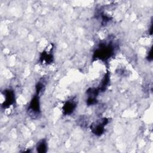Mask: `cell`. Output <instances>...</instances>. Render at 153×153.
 Returning <instances> with one entry per match:
<instances>
[{"label": "cell", "instance_id": "obj_3", "mask_svg": "<svg viewBox=\"0 0 153 153\" xmlns=\"http://www.w3.org/2000/svg\"><path fill=\"white\" fill-rule=\"evenodd\" d=\"M28 111L29 113L33 116H35L39 114L40 112V104L38 95H36L32 99L30 102Z\"/></svg>", "mask_w": 153, "mask_h": 153}, {"label": "cell", "instance_id": "obj_1", "mask_svg": "<svg viewBox=\"0 0 153 153\" xmlns=\"http://www.w3.org/2000/svg\"><path fill=\"white\" fill-rule=\"evenodd\" d=\"M114 53V48L110 44L102 43L94 51V57L102 60H108Z\"/></svg>", "mask_w": 153, "mask_h": 153}, {"label": "cell", "instance_id": "obj_7", "mask_svg": "<svg viewBox=\"0 0 153 153\" xmlns=\"http://www.w3.org/2000/svg\"><path fill=\"white\" fill-rule=\"evenodd\" d=\"M47 143L45 140H41L37 145L36 149L39 152H45L47 151Z\"/></svg>", "mask_w": 153, "mask_h": 153}, {"label": "cell", "instance_id": "obj_5", "mask_svg": "<svg viewBox=\"0 0 153 153\" xmlns=\"http://www.w3.org/2000/svg\"><path fill=\"white\" fill-rule=\"evenodd\" d=\"M75 108H76L75 102L74 100H68L64 104L63 106V113L65 115H69L75 111Z\"/></svg>", "mask_w": 153, "mask_h": 153}, {"label": "cell", "instance_id": "obj_4", "mask_svg": "<svg viewBox=\"0 0 153 153\" xmlns=\"http://www.w3.org/2000/svg\"><path fill=\"white\" fill-rule=\"evenodd\" d=\"M14 93L11 90H6L4 91V97L5 101L3 104V106L5 108L10 106L14 103L15 96Z\"/></svg>", "mask_w": 153, "mask_h": 153}, {"label": "cell", "instance_id": "obj_6", "mask_svg": "<svg viewBox=\"0 0 153 153\" xmlns=\"http://www.w3.org/2000/svg\"><path fill=\"white\" fill-rule=\"evenodd\" d=\"M40 58H41L42 63L48 64V63H51L53 61V55L51 54H50L48 52L46 51V52L42 53V54H41Z\"/></svg>", "mask_w": 153, "mask_h": 153}, {"label": "cell", "instance_id": "obj_2", "mask_svg": "<svg viewBox=\"0 0 153 153\" xmlns=\"http://www.w3.org/2000/svg\"><path fill=\"white\" fill-rule=\"evenodd\" d=\"M108 123V120L105 118L100 120L96 124H92L91 127L92 132L96 136L102 135L105 131V127Z\"/></svg>", "mask_w": 153, "mask_h": 153}]
</instances>
